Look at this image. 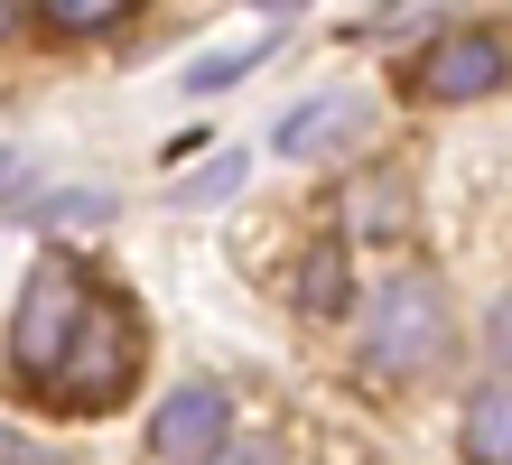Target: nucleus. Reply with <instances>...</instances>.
<instances>
[{"label":"nucleus","mask_w":512,"mask_h":465,"mask_svg":"<svg viewBox=\"0 0 512 465\" xmlns=\"http://www.w3.org/2000/svg\"><path fill=\"white\" fill-rule=\"evenodd\" d=\"M512 84V28H447L438 47L410 56V93L419 103H485Z\"/></svg>","instance_id":"nucleus-4"},{"label":"nucleus","mask_w":512,"mask_h":465,"mask_svg":"<svg viewBox=\"0 0 512 465\" xmlns=\"http://www.w3.org/2000/svg\"><path fill=\"white\" fill-rule=\"evenodd\" d=\"M84 298H94V270L66 261V252H47L38 270L19 279V307H10V391L19 400L56 372V354H66V335L84 317Z\"/></svg>","instance_id":"nucleus-3"},{"label":"nucleus","mask_w":512,"mask_h":465,"mask_svg":"<svg viewBox=\"0 0 512 465\" xmlns=\"http://www.w3.org/2000/svg\"><path fill=\"white\" fill-rule=\"evenodd\" d=\"M233 447V400L224 382H177L159 400V419H149V456L159 465H215Z\"/></svg>","instance_id":"nucleus-5"},{"label":"nucleus","mask_w":512,"mask_h":465,"mask_svg":"<svg viewBox=\"0 0 512 465\" xmlns=\"http://www.w3.org/2000/svg\"><path fill=\"white\" fill-rule=\"evenodd\" d=\"M28 19H38V0H0V47H19Z\"/></svg>","instance_id":"nucleus-15"},{"label":"nucleus","mask_w":512,"mask_h":465,"mask_svg":"<svg viewBox=\"0 0 512 465\" xmlns=\"http://www.w3.org/2000/svg\"><path fill=\"white\" fill-rule=\"evenodd\" d=\"M10 177H19V168H10V149H0V186H10Z\"/></svg>","instance_id":"nucleus-17"},{"label":"nucleus","mask_w":512,"mask_h":465,"mask_svg":"<svg viewBox=\"0 0 512 465\" xmlns=\"http://www.w3.org/2000/svg\"><path fill=\"white\" fill-rule=\"evenodd\" d=\"M215 465H289V447H280V438H233Z\"/></svg>","instance_id":"nucleus-12"},{"label":"nucleus","mask_w":512,"mask_h":465,"mask_svg":"<svg viewBox=\"0 0 512 465\" xmlns=\"http://www.w3.org/2000/svg\"><path fill=\"white\" fill-rule=\"evenodd\" d=\"M345 233H354V242H391V233H410V177H401V168L354 177V186H345Z\"/></svg>","instance_id":"nucleus-8"},{"label":"nucleus","mask_w":512,"mask_h":465,"mask_svg":"<svg viewBox=\"0 0 512 465\" xmlns=\"http://www.w3.org/2000/svg\"><path fill=\"white\" fill-rule=\"evenodd\" d=\"M233 177H243V159H215V168H205V177H196V186H187V196H196V205H205V196H224V186H233Z\"/></svg>","instance_id":"nucleus-16"},{"label":"nucleus","mask_w":512,"mask_h":465,"mask_svg":"<svg viewBox=\"0 0 512 465\" xmlns=\"http://www.w3.org/2000/svg\"><path fill=\"white\" fill-rule=\"evenodd\" d=\"M457 456H466V465H512V372H494V382L466 391V410H457Z\"/></svg>","instance_id":"nucleus-7"},{"label":"nucleus","mask_w":512,"mask_h":465,"mask_svg":"<svg viewBox=\"0 0 512 465\" xmlns=\"http://www.w3.org/2000/svg\"><path fill=\"white\" fill-rule=\"evenodd\" d=\"M485 345H494V354H503V372H512V298H494V307H485Z\"/></svg>","instance_id":"nucleus-13"},{"label":"nucleus","mask_w":512,"mask_h":465,"mask_svg":"<svg viewBox=\"0 0 512 465\" xmlns=\"http://www.w3.org/2000/svg\"><path fill=\"white\" fill-rule=\"evenodd\" d=\"M364 93H308V103H298L280 131H270V149H280L289 168H308V159H336V149H354L364 140Z\"/></svg>","instance_id":"nucleus-6"},{"label":"nucleus","mask_w":512,"mask_h":465,"mask_svg":"<svg viewBox=\"0 0 512 465\" xmlns=\"http://www.w3.org/2000/svg\"><path fill=\"white\" fill-rule=\"evenodd\" d=\"M261 66V47H233V56H196L187 66V93H215V84H243Z\"/></svg>","instance_id":"nucleus-11"},{"label":"nucleus","mask_w":512,"mask_h":465,"mask_svg":"<svg viewBox=\"0 0 512 465\" xmlns=\"http://www.w3.org/2000/svg\"><path fill=\"white\" fill-rule=\"evenodd\" d=\"M140 363H149V317H140L122 289H103V279H94V298H84L66 354H56V372L28 391V410L103 419V410H122V400L140 391Z\"/></svg>","instance_id":"nucleus-1"},{"label":"nucleus","mask_w":512,"mask_h":465,"mask_svg":"<svg viewBox=\"0 0 512 465\" xmlns=\"http://www.w3.org/2000/svg\"><path fill=\"white\" fill-rule=\"evenodd\" d=\"M140 10V0H38V19L56 28V38H103V28H122Z\"/></svg>","instance_id":"nucleus-10"},{"label":"nucleus","mask_w":512,"mask_h":465,"mask_svg":"<svg viewBox=\"0 0 512 465\" xmlns=\"http://www.w3.org/2000/svg\"><path fill=\"white\" fill-rule=\"evenodd\" d=\"M261 10H298V0H261Z\"/></svg>","instance_id":"nucleus-18"},{"label":"nucleus","mask_w":512,"mask_h":465,"mask_svg":"<svg viewBox=\"0 0 512 465\" xmlns=\"http://www.w3.org/2000/svg\"><path fill=\"white\" fill-rule=\"evenodd\" d=\"M447 345H457L447 289L429 270H391L373 289V317H364V372H373V382H410V372L447 363Z\"/></svg>","instance_id":"nucleus-2"},{"label":"nucleus","mask_w":512,"mask_h":465,"mask_svg":"<svg viewBox=\"0 0 512 465\" xmlns=\"http://www.w3.org/2000/svg\"><path fill=\"white\" fill-rule=\"evenodd\" d=\"M0 465H66V456H47V447H28L19 428H0Z\"/></svg>","instance_id":"nucleus-14"},{"label":"nucleus","mask_w":512,"mask_h":465,"mask_svg":"<svg viewBox=\"0 0 512 465\" xmlns=\"http://www.w3.org/2000/svg\"><path fill=\"white\" fill-rule=\"evenodd\" d=\"M345 298H354L345 242H317V252L289 261V307H298V317H345Z\"/></svg>","instance_id":"nucleus-9"}]
</instances>
